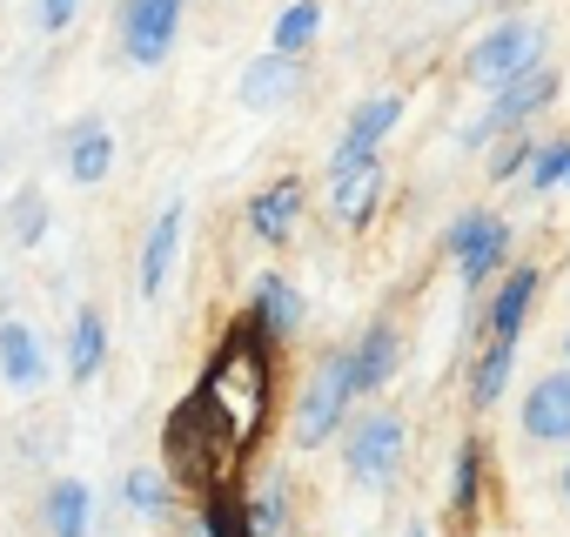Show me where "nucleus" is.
Wrapping results in <instances>:
<instances>
[{
	"label": "nucleus",
	"mask_w": 570,
	"mask_h": 537,
	"mask_svg": "<svg viewBox=\"0 0 570 537\" xmlns=\"http://www.w3.org/2000/svg\"><path fill=\"white\" fill-rule=\"evenodd\" d=\"M268 343H275V336H268L255 316H242V323L222 336V350L208 357L202 383H195V397L215 410V423L228 430L235 450H248V443L262 437L268 403H275V357H268Z\"/></svg>",
	"instance_id": "nucleus-1"
},
{
	"label": "nucleus",
	"mask_w": 570,
	"mask_h": 537,
	"mask_svg": "<svg viewBox=\"0 0 570 537\" xmlns=\"http://www.w3.org/2000/svg\"><path fill=\"white\" fill-rule=\"evenodd\" d=\"M228 457H235V443L215 423V410L202 397H188L168 423V477L195 484V490H215V484H228Z\"/></svg>",
	"instance_id": "nucleus-2"
},
{
	"label": "nucleus",
	"mask_w": 570,
	"mask_h": 537,
	"mask_svg": "<svg viewBox=\"0 0 570 537\" xmlns=\"http://www.w3.org/2000/svg\"><path fill=\"white\" fill-rule=\"evenodd\" d=\"M350 403H356V363H350V350H330V357L316 363V377H309L303 403H296V423H289L296 450H316V443H330V437L343 430Z\"/></svg>",
	"instance_id": "nucleus-3"
},
{
	"label": "nucleus",
	"mask_w": 570,
	"mask_h": 537,
	"mask_svg": "<svg viewBox=\"0 0 570 537\" xmlns=\"http://www.w3.org/2000/svg\"><path fill=\"white\" fill-rule=\"evenodd\" d=\"M537 61H543V21H530V14H503L497 28H483V35L470 41L463 75L483 81V88H503L510 75H523V68H537Z\"/></svg>",
	"instance_id": "nucleus-4"
},
{
	"label": "nucleus",
	"mask_w": 570,
	"mask_h": 537,
	"mask_svg": "<svg viewBox=\"0 0 570 537\" xmlns=\"http://www.w3.org/2000/svg\"><path fill=\"white\" fill-rule=\"evenodd\" d=\"M550 101H557V75H550L543 61H537V68H523V75H510V81L497 88L490 115L463 128V148H490V141H503L510 128H523V121H530V115H543Z\"/></svg>",
	"instance_id": "nucleus-5"
},
{
	"label": "nucleus",
	"mask_w": 570,
	"mask_h": 537,
	"mask_svg": "<svg viewBox=\"0 0 570 537\" xmlns=\"http://www.w3.org/2000/svg\"><path fill=\"white\" fill-rule=\"evenodd\" d=\"M443 248L456 255V276H463L470 290H483L497 268H503V255H510V228H503V215H490V208H463V215L450 222Z\"/></svg>",
	"instance_id": "nucleus-6"
},
{
	"label": "nucleus",
	"mask_w": 570,
	"mask_h": 537,
	"mask_svg": "<svg viewBox=\"0 0 570 537\" xmlns=\"http://www.w3.org/2000/svg\"><path fill=\"white\" fill-rule=\"evenodd\" d=\"M403 443H410L403 417L376 410V417H363V423L350 430V443H343V463H350V477H356V484L383 490V484H396V470H403Z\"/></svg>",
	"instance_id": "nucleus-7"
},
{
	"label": "nucleus",
	"mask_w": 570,
	"mask_h": 537,
	"mask_svg": "<svg viewBox=\"0 0 570 537\" xmlns=\"http://www.w3.org/2000/svg\"><path fill=\"white\" fill-rule=\"evenodd\" d=\"M181 35V0H121V55L135 68H161Z\"/></svg>",
	"instance_id": "nucleus-8"
},
{
	"label": "nucleus",
	"mask_w": 570,
	"mask_h": 537,
	"mask_svg": "<svg viewBox=\"0 0 570 537\" xmlns=\"http://www.w3.org/2000/svg\"><path fill=\"white\" fill-rule=\"evenodd\" d=\"M235 95H242V108H262V115L282 108V101H296V95H303V55H275V48L255 55V61L242 68V88H235Z\"/></svg>",
	"instance_id": "nucleus-9"
},
{
	"label": "nucleus",
	"mask_w": 570,
	"mask_h": 537,
	"mask_svg": "<svg viewBox=\"0 0 570 537\" xmlns=\"http://www.w3.org/2000/svg\"><path fill=\"white\" fill-rule=\"evenodd\" d=\"M523 437L530 443H570V370H550L523 397Z\"/></svg>",
	"instance_id": "nucleus-10"
},
{
	"label": "nucleus",
	"mask_w": 570,
	"mask_h": 537,
	"mask_svg": "<svg viewBox=\"0 0 570 537\" xmlns=\"http://www.w3.org/2000/svg\"><path fill=\"white\" fill-rule=\"evenodd\" d=\"M350 363H356V397H376V390L396 377V363H403V336H396V323H370V330L350 343Z\"/></svg>",
	"instance_id": "nucleus-11"
},
{
	"label": "nucleus",
	"mask_w": 570,
	"mask_h": 537,
	"mask_svg": "<svg viewBox=\"0 0 570 537\" xmlns=\"http://www.w3.org/2000/svg\"><path fill=\"white\" fill-rule=\"evenodd\" d=\"M61 162H68V182H81V188H95V182H108V168H115V135H108V121H75L68 128V148H61Z\"/></svg>",
	"instance_id": "nucleus-12"
},
{
	"label": "nucleus",
	"mask_w": 570,
	"mask_h": 537,
	"mask_svg": "<svg viewBox=\"0 0 570 537\" xmlns=\"http://www.w3.org/2000/svg\"><path fill=\"white\" fill-rule=\"evenodd\" d=\"M181 202H168L161 208V222L148 228V242H141V296H161L168 290V276H175V255H181Z\"/></svg>",
	"instance_id": "nucleus-13"
},
{
	"label": "nucleus",
	"mask_w": 570,
	"mask_h": 537,
	"mask_svg": "<svg viewBox=\"0 0 570 537\" xmlns=\"http://www.w3.org/2000/svg\"><path fill=\"white\" fill-rule=\"evenodd\" d=\"M268 336H296L303 330V316H309V303H303V290L289 283V276H275V268H268V276H255V310H248Z\"/></svg>",
	"instance_id": "nucleus-14"
},
{
	"label": "nucleus",
	"mask_w": 570,
	"mask_h": 537,
	"mask_svg": "<svg viewBox=\"0 0 570 537\" xmlns=\"http://www.w3.org/2000/svg\"><path fill=\"white\" fill-rule=\"evenodd\" d=\"M383 182H390V175H383V155L363 162L356 175H336V182H330V208H336V222H343V228H363V222L376 215V202H383Z\"/></svg>",
	"instance_id": "nucleus-15"
},
{
	"label": "nucleus",
	"mask_w": 570,
	"mask_h": 537,
	"mask_svg": "<svg viewBox=\"0 0 570 537\" xmlns=\"http://www.w3.org/2000/svg\"><path fill=\"white\" fill-rule=\"evenodd\" d=\"M537 290H543V268H510L497 283V296H490V336H523Z\"/></svg>",
	"instance_id": "nucleus-16"
},
{
	"label": "nucleus",
	"mask_w": 570,
	"mask_h": 537,
	"mask_svg": "<svg viewBox=\"0 0 570 537\" xmlns=\"http://www.w3.org/2000/svg\"><path fill=\"white\" fill-rule=\"evenodd\" d=\"M0 377H8L14 390H35L48 383V350L28 323H0Z\"/></svg>",
	"instance_id": "nucleus-17"
},
{
	"label": "nucleus",
	"mask_w": 570,
	"mask_h": 537,
	"mask_svg": "<svg viewBox=\"0 0 570 537\" xmlns=\"http://www.w3.org/2000/svg\"><path fill=\"white\" fill-rule=\"evenodd\" d=\"M296 215H303V182H275L248 202V228L262 242H289L296 235Z\"/></svg>",
	"instance_id": "nucleus-18"
},
{
	"label": "nucleus",
	"mask_w": 570,
	"mask_h": 537,
	"mask_svg": "<svg viewBox=\"0 0 570 537\" xmlns=\"http://www.w3.org/2000/svg\"><path fill=\"white\" fill-rule=\"evenodd\" d=\"M101 357H108V316L101 310H81L75 330H68V377L75 383H95L101 377Z\"/></svg>",
	"instance_id": "nucleus-19"
},
{
	"label": "nucleus",
	"mask_w": 570,
	"mask_h": 537,
	"mask_svg": "<svg viewBox=\"0 0 570 537\" xmlns=\"http://www.w3.org/2000/svg\"><path fill=\"white\" fill-rule=\"evenodd\" d=\"M510 370H517V336H490V350L476 357V370H470V403H497L503 390H510Z\"/></svg>",
	"instance_id": "nucleus-20"
},
{
	"label": "nucleus",
	"mask_w": 570,
	"mask_h": 537,
	"mask_svg": "<svg viewBox=\"0 0 570 537\" xmlns=\"http://www.w3.org/2000/svg\"><path fill=\"white\" fill-rule=\"evenodd\" d=\"M88 510H95L88 484L61 477V484L48 490V530H55V537H88Z\"/></svg>",
	"instance_id": "nucleus-21"
},
{
	"label": "nucleus",
	"mask_w": 570,
	"mask_h": 537,
	"mask_svg": "<svg viewBox=\"0 0 570 537\" xmlns=\"http://www.w3.org/2000/svg\"><path fill=\"white\" fill-rule=\"evenodd\" d=\"M316 35H323V0H296V8H282L268 48H275V55H303Z\"/></svg>",
	"instance_id": "nucleus-22"
},
{
	"label": "nucleus",
	"mask_w": 570,
	"mask_h": 537,
	"mask_svg": "<svg viewBox=\"0 0 570 537\" xmlns=\"http://www.w3.org/2000/svg\"><path fill=\"white\" fill-rule=\"evenodd\" d=\"M8 235L21 242V248H35L41 235H48V195L28 182V188H14V202H8Z\"/></svg>",
	"instance_id": "nucleus-23"
},
{
	"label": "nucleus",
	"mask_w": 570,
	"mask_h": 537,
	"mask_svg": "<svg viewBox=\"0 0 570 537\" xmlns=\"http://www.w3.org/2000/svg\"><path fill=\"white\" fill-rule=\"evenodd\" d=\"M570 182V141H543V148H530V162H523V188L530 195H550V188H563Z\"/></svg>",
	"instance_id": "nucleus-24"
},
{
	"label": "nucleus",
	"mask_w": 570,
	"mask_h": 537,
	"mask_svg": "<svg viewBox=\"0 0 570 537\" xmlns=\"http://www.w3.org/2000/svg\"><path fill=\"white\" fill-rule=\"evenodd\" d=\"M248 530L255 537H289V477H268V490L248 504Z\"/></svg>",
	"instance_id": "nucleus-25"
},
{
	"label": "nucleus",
	"mask_w": 570,
	"mask_h": 537,
	"mask_svg": "<svg viewBox=\"0 0 570 537\" xmlns=\"http://www.w3.org/2000/svg\"><path fill=\"white\" fill-rule=\"evenodd\" d=\"M202 537H255L248 530V510L235 504V490H208V504H202Z\"/></svg>",
	"instance_id": "nucleus-26"
},
{
	"label": "nucleus",
	"mask_w": 570,
	"mask_h": 537,
	"mask_svg": "<svg viewBox=\"0 0 570 537\" xmlns=\"http://www.w3.org/2000/svg\"><path fill=\"white\" fill-rule=\"evenodd\" d=\"M121 497H128L141 517H161V510H168V477H161V470H128Z\"/></svg>",
	"instance_id": "nucleus-27"
},
{
	"label": "nucleus",
	"mask_w": 570,
	"mask_h": 537,
	"mask_svg": "<svg viewBox=\"0 0 570 537\" xmlns=\"http://www.w3.org/2000/svg\"><path fill=\"white\" fill-rule=\"evenodd\" d=\"M530 135H510V141H497V155H490V182H517L523 175V162H530Z\"/></svg>",
	"instance_id": "nucleus-28"
},
{
	"label": "nucleus",
	"mask_w": 570,
	"mask_h": 537,
	"mask_svg": "<svg viewBox=\"0 0 570 537\" xmlns=\"http://www.w3.org/2000/svg\"><path fill=\"white\" fill-rule=\"evenodd\" d=\"M450 504L456 510H476V443L456 450V477H450Z\"/></svg>",
	"instance_id": "nucleus-29"
},
{
	"label": "nucleus",
	"mask_w": 570,
	"mask_h": 537,
	"mask_svg": "<svg viewBox=\"0 0 570 537\" xmlns=\"http://www.w3.org/2000/svg\"><path fill=\"white\" fill-rule=\"evenodd\" d=\"M75 14H81V0H41V28H48V35H61Z\"/></svg>",
	"instance_id": "nucleus-30"
},
{
	"label": "nucleus",
	"mask_w": 570,
	"mask_h": 537,
	"mask_svg": "<svg viewBox=\"0 0 570 537\" xmlns=\"http://www.w3.org/2000/svg\"><path fill=\"white\" fill-rule=\"evenodd\" d=\"M403 537H436V530H430V524H423V517H416V524H410V530H403Z\"/></svg>",
	"instance_id": "nucleus-31"
},
{
	"label": "nucleus",
	"mask_w": 570,
	"mask_h": 537,
	"mask_svg": "<svg viewBox=\"0 0 570 537\" xmlns=\"http://www.w3.org/2000/svg\"><path fill=\"white\" fill-rule=\"evenodd\" d=\"M563 504H570V463H563Z\"/></svg>",
	"instance_id": "nucleus-32"
},
{
	"label": "nucleus",
	"mask_w": 570,
	"mask_h": 537,
	"mask_svg": "<svg viewBox=\"0 0 570 537\" xmlns=\"http://www.w3.org/2000/svg\"><path fill=\"white\" fill-rule=\"evenodd\" d=\"M563 357H570V336H563Z\"/></svg>",
	"instance_id": "nucleus-33"
}]
</instances>
